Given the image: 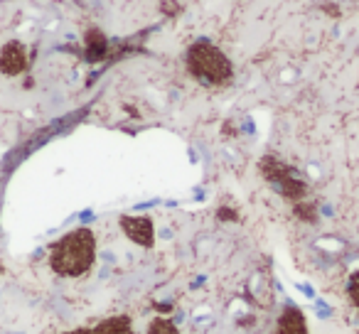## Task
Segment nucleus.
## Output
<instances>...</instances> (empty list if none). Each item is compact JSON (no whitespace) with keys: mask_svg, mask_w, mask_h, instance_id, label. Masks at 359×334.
Returning a JSON list of instances; mask_svg holds the SVG:
<instances>
[{"mask_svg":"<svg viewBox=\"0 0 359 334\" xmlns=\"http://www.w3.org/2000/svg\"><path fill=\"white\" fill-rule=\"evenodd\" d=\"M148 334H180L170 317H153L148 325Z\"/></svg>","mask_w":359,"mask_h":334,"instance_id":"10","label":"nucleus"},{"mask_svg":"<svg viewBox=\"0 0 359 334\" xmlns=\"http://www.w3.org/2000/svg\"><path fill=\"white\" fill-rule=\"evenodd\" d=\"M347 295H350L352 305L357 307V312H359V270H355L350 275V280H347Z\"/></svg>","mask_w":359,"mask_h":334,"instance_id":"11","label":"nucleus"},{"mask_svg":"<svg viewBox=\"0 0 359 334\" xmlns=\"http://www.w3.org/2000/svg\"><path fill=\"white\" fill-rule=\"evenodd\" d=\"M276 334H310L308 320H305L303 310L295 307V305H288L286 310L281 312V317H278Z\"/></svg>","mask_w":359,"mask_h":334,"instance_id":"7","label":"nucleus"},{"mask_svg":"<svg viewBox=\"0 0 359 334\" xmlns=\"http://www.w3.org/2000/svg\"><path fill=\"white\" fill-rule=\"evenodd\" d=\"M118 226L126 234V239H131L136 246H141V248L155 246V224L150 216H121Z\"/></svg>","mask_w":359,"mask_h":334,"instance_id":"4","label":"nucleus"},{"mask_svg":"<svg viewBox=\"0 0 359 334\" xmlns=\"http://www.w3.org/2000/svg\"><path fill=\"white\" fill-rule=\"evenodd\" d=\"M106 47H108V42H106V37L99 30H91L86 35V57L89 59H99L106 52Z\"/></svg>","mask_w":359,"mask_h":334,"instance_id":"8","label":"nucleus"},{"mask_svg":"<svg viewBox=\"0 0 359 334\" xmlns=\"http://www.w3.org/2000/svg\"><path fill=\"white\" fill-rule=\"evenodd\" d=\"M96 263V236L91 229H74L50 248V266L62 278H81Z\"/></svg>","mask_w":359,"mask_h":334,"instance_id":"1","label":"nucleus"},{"mask_svg":"<svg viewBox=\"0 0 359 334\" xmlns=\"http://www.w3.org/2000/svg\"><path fill=\"white\" fill-rule=\"evenodd\" d=\"M258 172L261 177L288 201H303L308 199V182L305 177L286 160H281L278 155H263L258 160Z\"/></svg>","mask_w":359,"mask_h":334,"instance_id":"3","label":"nucleus"},{"mask_svg":"<svg viewBox=\"0 0 359 334\" xmlns=\"http://www.w3.org/2000/svg\"><path fill=\"white\" fill-rule=\"evenodd\" d=\"M27 67V52L20 42H7L0 49V71L7 76H15Z\"/></svg>","mask_w":359,"mask_h":334,"instance_id":"6","label":"nucleus"},{"mask_svg":"<svg viewBox=\"0 0 359 334\" xmlns=\"http://www.w3.org/2000/svg\"><path fill=\"white\" fill-rule=\"evenodd\" d=\"M67 334H136V332H133V320L128 315H113V317H106V320L96 322L94 327H79V330Z\"/></svg>","mask_w":359,"mask_h":334,"instance_id":"5","label":"nucleus"},{"mask_svg":"<svg viewBox=\"0 0 359 334\" xmlns=\"http://www.w3.org/2000/svg\"><path fill=\"white\" fill-rule=\"evenodd\" d=\"M185 67L187 74L209 89H224L234 81V64L209 40H195L185 52Z\"/></svg>","mask_w":359,"mask_h":334,"instance_id":"2","label":"nucleus"},{"mask_svg":"<svg viewBox=\"0 0 359 334\" xmlns=\"http://www.w3.org/2000/svg\"><path fill=\"white\" fill-rule=\"evenodd\" d=\"M293 211H295V216H298L300 221H308V224H315V221H317V209H315V204L310 199L295 201V204H293Z\"/></svg>","mask_w":359,"mask_h":334,"instance_id":"9","label":"nucleus"}]
</instances>
